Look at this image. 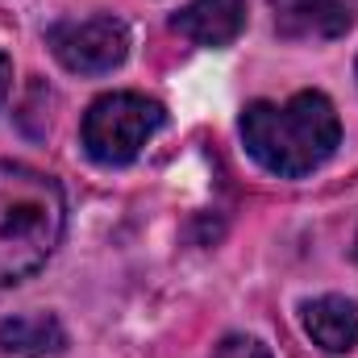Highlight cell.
<instances>
[{"instance_id":"1","label":"cell","mask_w":358,"mask_h":358,"mask_svg":"<svg viewBox=\"0 0 358 358\" xmlns=\"http://www.w3.org/2000/svg\"><path fill=\"white\" fill-rule=\"evenodd\" d=\"M242 142L250 159L271 176L300 179L338 150L342 121L321 92H296L287 104L255 100L242 113Z\"/></svg>"},{"instance_id":"2","label":"cell","mask_w":358,"mask_h":358,"mask_svg":"<svg viewBox=\"0 0 358 358\" xmlns=\"http://www.w3.org/2000/svg\"><path fill=\"white\" fill-rule=\"evenodd\" d=\"M67 225L63 192L42 171L0 163V287L42 267Z\"/></svg>"},{"instance_id":"3","label":"cell","mask_w":358,"mask_h":358,"mask_svg":"<svg viewBox=\"0 0 358 358\" xmlns=\"http://www.w3.org/2000/svg\"><path fill=\"white\" fill-rule=\"evenodd\" d=\"M167 113L159 100H146L138 92H113L100 96L84 113V150L104 167H125L138 159V150L163 129Z\"/></svg>"},{"instance_id":"4","label":"cell","mask_w":358,"mask_h":358,"mask_svg":"<svg viewBox=\"0 0 358 358\" xmlns=\"http://www.w3.org/2000/svg\"><path fill=\"white\" fill-rule=\"evenodd\" d=\"M55 59L76 76H104L125 63L129 55V29L117 17H88V21H63L50 29Z\"/></svg>"},{"instance_id":"5","label":"cell","mask_w":358,"mask_h":358,"mask_svg":"<svg viewBox=\"0 0 358 358\" xmlns=\"http://www.w3.org/2000/svg\"><path fill=\"white\" fill-rule=\"evenodd\" d=\"M283 38H342L358 17V0H271Z\"/></svg>"},{"instance_id":"6","label":"cell","mask_w":358,"mask_h":358,"mask_svg":"<svg viewBox=\"0 0 358 358\" xmlns=\"http://www.w3.org/2000/svg\"><path fill=\"white\" fill-rule=\"evenodd\" d=\"M246 4L250 0H192L171 25L196 46H229L246 29Z\"/></svg>"},{"instance_id":"7","label":"cell","mask_w":358,"mask_h":358,"mask_svg":"<svg viewBox=\"0 0 358 358\" xmlns=\"http://www.w3.org/2000/svg\"><path fill=\"white\" fill-rule=\"evenodd\" d=\"M304 329L321 350L346 355L358 346V304L346 296H317L304 304Z\"/></svg>"},{"instance_id":"8","label":"cell","mask_w":358,"mask_h":358,"mask_svg":"<svg viewBox=\"0 0 358 358\" xmlns=\"http://www.w3.org/2000/svg\"><path fill=\"white\" fill-rule=\"evenodd\" d=\"M0 346L21 358H46L67 346V334L50 313H25V317H8L0 325Z\"/></svg>"},{"instance_id":"9","label":"cell","mask_w":358,"mask_h":358,"mask_svg":"<svg viewBox=\"0 0 358 358\" xmlns=\"http://www.w3.org/2000/svg\"><path fill=\"white\" fill-rule=\"evenodd\" d=\"M213 358H271V350L259 342V338H246V334H229L217 342Z\"/></svg>"},{"instance_id":"10","label":"cell","mask_w":358,"mask_h":358,"mask_svg":"<svg viewBox=\"0 0 358 358\" xmlns=\"http://www.w3.org/2000/svg\"><path fill=\"white\" fill-rule=\"evenodd\" d=\"M8 92H13V63H8V55H0V108H4Z\"/></svg>"},{"instance_id":"11","label":"cell","mask_w":358,"mask_h":358,"mask_svg":"<svg viewBox=\"0 0 358 358\" xmlns=\"http://www.w3.org/2000/svg\"><path fill=\"white\" fill-rule=\"evenodd\" d=\"M355 259H358V238H355Z\"/></svg>"}]
</instances>
